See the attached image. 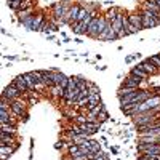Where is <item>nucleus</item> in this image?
<instances>
[{
  "label": "nucleus",
  "mask_w": 160,
  "mask_h": 160,
  "mask_svg": "<svg viewBox=\"0 0 160 160\" xmlns=\"http://www.w3.org/2000/svg\"><path fill=\"white\" fill-rule=\"evenodd\" d=\"M80 146H85V148L91 152V154H98L99 151H101V146H99V142L98 141H95V139H83L82 142H80Z\"/></svg>",
  "instance_id": "obj_11"
},
{
  "label": "nucleus",
  "mask_w": 160,
  "mask_h": 160,
  "mask_svg": "<svg viewBox=\"0 0 160 160\" xmlns=\"http://www.w3.org/2000/svg\"><path fill=\"white\" fill-rule=\"evenodd\" d=\"M128 19H130L131 26H135V28H138L139 31H142V16H141V13H131V15H128Z\"/></svg>",
  "instance_id": "obj_13"
},
{
  "label": "nucleus",
  "mask_w": 160,
  "mask_h": 160,
  "mask_svg": "<svg viewBox=\"0 0 160 160\" xmlns=\"http://www.w3.org/2000/svg\"><path fill=\"white\" fill-rule=\"evenodd\" d=\"M138 142H141V144H157L158 142V136H154V135H139Z\"/></svg>",
  "instance_id": "obj_17"
},
{
  "label": "nucleus",
  "mask_w": 160,
  "mask_h": 160,
  "mask_svg": "<svg viewBox=\"0 0 160 160\" xmlns=\"http://www.w3.org/2000/svg\"><path fill=\"white\" fill-rule=\"evenodd\" d=\"M158 18H160V13H158Z\"/></svg>",
  "instance_id": "obj_32"
},
{
  "label": "nucleus",
  "mask_w": 160,
  "mask_h": 160,
  "mask_svg": "<svg viewBox=\"0 0 160 160\" xmlns=\"http://www.w3.org/2000/svg\"><path fill=\"white\" fill-rule=\"evenodd\" d=\"M0 146H15L18 141L15 139V135H7V133H0Z\"/></svg>",
  "instance_id": "obj_16"
},
{
  "label": "nucleus",
  "mask_w": 160,
  "mask_h": 160,
  "mask_svg": "<svg viewBox=\"0 0 160 160\" xmlns=\"http://www.w3.org/2000/svg\"><path fill=\"white\" fill-rule=\"evenodd\" d=\"M45 22H47V21H45V18H43L42 13L35 15V19H34V31H40V29H42V26H43Z\"/></svg>",
  "instance_id": "obj_23"
},
{
  "label": "nucleus",
  "mask_w": 160,
  "mask_h": 160,
  "mask_svg": "<svg viewBox=\"0 0 160 160\" xmlns=\"http://www.w3.org/2000/svg\"><path fill=\"white\" fill-rule=\"evenodd\" d=\"M133 118V123H135V127H139V125H148V123H152L155 122V120H160V111H144V112H139L136 114Z\"/></svg>",
  "instance_id": "obj_1"
},
{
  "label": "nucleus",
  "mask_w": 160,
  "mask_h": 160,
  "mask_svg": "<svg viewBox=\"0 0 160 160\" xmlns=\"http://www.w3.org/2000/svg\"><path fill=\"white\" fill-rule=\"evenodd\" d=\"M141 82H142L141 78H138V77H135V75H131V74H130L128 77H125V80H123L122 87L133 88V90H139V87H141Z\"/></svg>",
  "instance_id": "obj_8"
},
{
  "label": "nucleus",
  "mask_w": 160,
  "mask_h": 160,
  "mask_svg": "<svg viewBox=\"0 0 160 160\" xmlns=\"http://www.w3.org/2000/svg\"><path fill=\"white\" fill-rule=\"evenodd\" d=\"M141 16H142V29H154L155 26H160V18L154 11L142 10Z\"/></svg>",
  "instance_id": "obj_2"
},
{
  "label": "nucleus",
  "mask_w": 160,
  "mask_h": 160,
  "mask_svg": "<svg viewBox=\"0 0 160 160\" xmlns=\"http://www.w3.org/2000/svg\"><path fill=\"white\" fill-rule=\"evenodd\" d=\"M158 144H160V136H158Z\"/></svg>",
  "instance_id": "obj_31"
},
{
  "label": "nucleus",
  "mask_w": 160,
  "mask_h": 160,
  "mask_svg": "<svg viewBox=\"0 0 160 160\" xmlns=\"http://www.w3.org/2000/svg\"><path fill=\"white\" fill-rule=\"evenodd\" d=\"M109 118V114H108V109L102 108V111L98 114V122H106V120Z\"/></svg>",
  "instance_id": "obj_27"
},
{
  "label": "nucleus",
  "mask_w": 160,
  "mask_h": 160,
  "mask_svg": "<svg viewBox=\"0 0 160 160\" xmlns=\"http://www.w3.org/2000/svg\"><path fill=\"white\" fill-rule=\"evenodd\" d=\"M154 2H155V3H157V7L160 8V0H154Z\"/></svg>",
  "instance_id": "obj_30"
},
{
  "label": "nucleus",
  "mask_w": 160,
  "mask_h": 160,
  "mask_svg": "<svg viewBox=\"0 0 160 160\" xmlns=\"http://www.w3.org/2000/svg\"><path fill=\"white\" fill-rule=\"evenodd\" d=\"M115 38H117V34L112 29V24L108 22L106 28H104V31L99 34V40H108V42H111V40H115Z\"/></svg>",
  "instance_id": "obj_9"
},
{
  "label": "nucleus",
  "mask_w": 160,
  "mask_h": 160,
  "mask_svg": "<svg viewBox=\"0 0 160 160\" xmlns=\"http://www.w3.org/2000/svg\"><path fill=\"white\" fill-rule=\"evenodd\" d=\"M98 104H101V95L98 93V95H90L88 96V106H87V109L91 111L93 108H96Z\"/></svg>",
  "instance_id": "obj_19"
},
{
  "label": "nucleus",
  "mask_w": 160,
  "mask_h": 160,
  "mask_svg": "<svg viewBox=\"0 0 160 160\" xmlns=\"http://www.w3.org/2000/svg\"><path fill=\"white\" fill-rule=\"evenodd\" d=\"M138 152L146 155H160V144H138Z\"/></svg>",
  "instance_id": "obj_5"
},
{
  "label": "nucleus",
  "mask_w": 160,
  "mask_h": 160,
  "mask_svg": "<svg viewBox=\"0 0 160 160\" xmlns=\"http://www.w3.org/2000/svg\"><path fill=\"white\" fill-rule=\"evenodd\" d=\"M88 15H90V11H88V10H87L85 7H82V8H80V13H78V16H77V21H75V24H77V22H82V21H83V19H85V18H87Z\"/></svg>",
  "instance_id": "obj_26"
},
{
  "label": "nucleus",
  "mask_w": 160,
  "mask_h": 160,
  "mask_svg": "<svg viewBox=\"0 0 160 160\" xmlns=\"http://www.w3.org/2000/svg\"><path fill=\"white\" fill-rule=\"evenodd\" d=\"M2 95L3 96H7V98H10L11 101H15V99H18V98H21V95H22V93L15 87V85H13V83H10L5 90H3V93H2Z\"/></svg>",
  "instance_id": "obj_10"
},
{
  "label": "nucleus",
  "mask_w": 160,
  "mask_h": 160,
  "mask_svg": "<svg viewBox=\"0 0 160 160\" xmlns=\"http://www.w3.org/2000/svg\"><path fill=\"white\" fill-rule=\"evenodd\" d=\"M141 8L142 10H148V11H154V13H160V8L157 7V3L154 2V0H144L142 2V5H141Z\"/></svg>",
  "instance_id": "obj_18"
},
{
  "label": "nucleus",
  "mask_w": 160,
  "mask_h": 160,
  "mask_svg": "<svg viewBox=\"0 0 160 160\" xmlns=\"http://www.w3.org/2000/svg\"><path fill=\"white\" fill-rule=\"evenodd\" d=\"M130 74H131V75H135V77H138V78H141V80H146L148 77H151V75H149L148 72H146V71H142L138 64H136L135 68L131 69V72H130Z\"/></svg>",
  "instance_id": "obj_21"
},
{
  "label": "nucleus",
  "mask_w": 160,
  "mask_h": 160,
  "mask_svg": "<svg viewBox=\"0 0 160 160\" xmlns=\"http://www.w3.org/2000/svg\"><path fill=\"white\" fill-rule=\"evenodd\" d=\"M64 91H66V88H62V87H59V85H53L51 95L56 96V98H62V96H64Z\"/></svg>",
  "instance_id": "obj_25"
},
{
  "label": "nucleus",
  "mask_w": 160,
  "mask_h": 160,
  "mask_svg": "<svg viewBox=\"0 0 160 160\" xmlns=\"http://www.w3.org/2000/svg\"><path fill=\"white\" fill-rule=\"evenodd\" d=\"M138 66H139V68H141L142 71L148 72L149 75H154V74H158V72H160V69H157V68H155V66L151 62V59H149V58H148V59H144V61H141Z\"/></svg>",
  "instance_id": "obj_12"
},
{
  "label": "nucleus",
  "mask_w": 160,
  "mask_h": 160,
  "mask_svg": "<svg viewBox=\"0 0 160 160\" xmlns=\"http://www.w3.org/2000/svg\"><path fill=\"white\" fill-rule=\"evenodd\" d=\"M34 19H35V15L32 13V15L26 16V18H22V19H19V21H21V24L24 26L26 29H29V31H34Z\"/></svg>",
  "instance_id": "obj_22"
},
{
  "label": "nucleus",
  "mask_w": 160,
  "mask_h": 160,
  "mask_svg": "<svg viewBox=\"0 0 160 160\" xmlns=\"http://www.w3.org/2000/svg\"><path fill=\"white\" fill-rule=\"evenodd\" d=\"M13 85H15L21 93H28L29 91V88H28V83H26V80H24V75H18L15 80L11 82Z\"/></svg>",
  "instance_id": "obj_14"
},
{
  "label": "nucleus",
  "mask_w": 160,
  "mask_h": 160,
  "mask_svg": "<svg viewBox=\"0 0 160 160\" xmlns=\"http://www.w3.org/2000/svg\"><path fill=\"white\" fill-rule=\"evenodd\" d=\"M22 75H24L26 83H28V88H29V91H35V88H37V82H35V78L32 77V72L22 74Z\"/></svg>",
  "instance_id": "obj_20"
},
{
  "label": "nucleus",
  "mask_w": 160,
  "mask_h": 160,
  "mask_svg": "<svg viewBox=\"0 0 160 160\" xmlns=\"http://www.w3.org/2000/svg\"><path fill=\"white\" fill-rule=\"evenodd\" d=\"M2 133H7V135H16V127L13 123H2Z\"/></svg>",
  "instance_id": "obj_24"
},
{
  "label": "nucleus",
  "mask_w": 160,
  "mask_h": 160,
  "mask_svg": "<svg viewBox=\"0 0 160 160\" xmlns=\"http://www.w3.org/2000/svg\"><path fill=\"white\" fill-rule=\"evenodd\" d=\"M19 148V144L16 142L15 146H0V152H2V160H7L10 155H13L16 149Z\"/></svg>",
  "instance_id": "obj_15"
},
{
  "label": "nucleus",
  "mask_w": 160,
  "mask_h": 160,
  "mask_svg": "<svg viewBox=\"0 0 160 160\" xmlns=\"http://www.w3.org/2000/svg\"><path fill=\"white\" fill-rule=\"evenodd\" d=\"M71 7H72V3H71V2H56V3H53V7H51L53 18L61 21V19H62V18L69 13Z\"/></svg>",
  "instance_id": "obj_3"
},
{
  "label": "nucleus",
  "mask_w": 160,
  "mask_h": 160,
  "mask_svg": "<svg viewBox=\"0 0 160 160\" xmlns=\"http://www.w3.org/2000/svg\"><path fill=\"white\" fill-rule=\"evenodd\" d=\"M99 16H95L91 19L90 26H88V31H87V35L91 37V38H99Z\"/></svg>",
  "instance_id": "obj_6"
},
{
  "label": "nucleus",
  "mask_w": 160,
  "mask_h": 160,
  "mask_svg": "<svg viewBox=\"0 0 160 160\" xmlns=\"http://www.w3.org/2000/svg\"><path fill=\"white\" fill-rule=\"evenodd\" d=\"M139 58V55H131V56H127L125 58V62H133L135 59H138Z\"/></svg>",
  "instance_id": "obj_29"
},
{
  "label": "nucleus",
  "mask_w": 160,
  "mask_h": 160,
  "mask_svg": "<svg viewBox=\"0 0 160 160\" xmlns=\"http://www.w3.org/2000/svg\"><path fill=\"white\" fill-rule=\"evenodd\" d=\"M26 109H28V104H26V101H22L21 98H18V99H15L13 101V104H11V114L13 115H16V117H19V118H26L28 117V114H26Z\"/></svg>",
  "instance_id": "obj_4"
},
{
  "label": "nucleus",
  "mask_w": 160,
  "mask_h": 160,
  "mask_svg": "<svg viewBox=\"0 0 160 160\" xmlns=\"http://www.w3.org/2000/svg\"><path fill=\"white\" fill-rule=\"evenodd\" d=\"M149 59H151V62L155 66L157 69H160V55H154V56H151Z\"/></svg>",
  "instance_id": "obj_28"
},
{
  "label": "nucleus",
  "mask_w": 160,
  "mask_h": 160,
  "mask_svg": "<svg viewBox=\"0 0 160 160\" xmlns=\"http://www.w3.org/2000/svg\"><path fill=\"white\" fill-rule=\"evenodd\" d=\"M51 71H53V85H59V87H62V88L68 87L69 77H66L62 72H58V71H55V69H51Z\"/></svg>",
  "instance_id": "obj_7"
}]
</instances>
